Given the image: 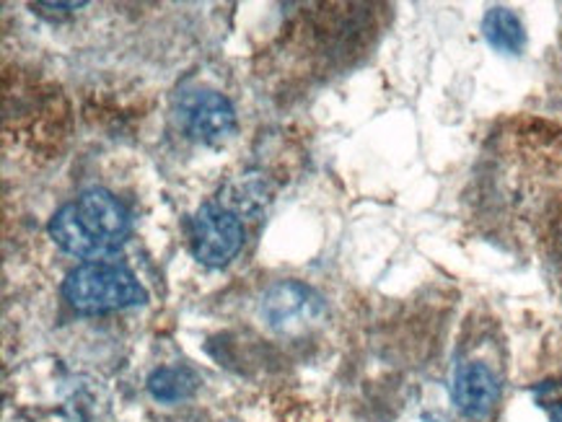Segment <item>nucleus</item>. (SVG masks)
I'll return each mask as SVG.
<instances>
[{"label":"nucleus","mask_w":562,"mask_h":422,"mask_svg":"<svg viewBox=\"0 0 562 422\" xmlns=\"http://www.w3.org/2000/svg\"><path fill=\"white\" fill-rule=\"evenodd\" d=\"M177 119L192 140L221 142L236 127L234 106L218 91L194 89L187 91L177 104Z\"/></svg>","instance_id":"4"},{"label":"nucleus","mask_w":562,"mask_h":422,"mask_svg":"<svg viewBox=\"0 0 562 422\" xmlns=\"http://www.w3.org/2000/svg\"><path fill=\"white\" fill-rule=\"evenodd\" d=\"M130 216L106 190H89L74 203L63 205L49 224V236L68 254L102 262L125 244Z\"/></svg>","instance_id":"1"},{"label":"nucleus","mask_w":562,"mask_h":422,"mask_svg":"<svg viewBox=\"0 0 562 422\" xmlns=\"http://www.w3.org/2000/svg\"><path fill=\"white\" fill-rule=\"evenodd\" d=\"M552 252H554V264H558L560 277H562V218L554 226V239H552Z\"/></svg>","instance_id":"10"},{"label":"nucleus","mask_w":562,"mask_h":422,"mask_svg":"<svg viewBox=\"0 0 562 422\" xmlns=\"http://www.w3.org/2000/svg\"><path fill=\"white\" fill-rule=\"evenodd\" d=\"M501 397V384L493 370L482 363H464L453 378V399L457 407L470 418H482L493 410Z\"/></svg>","instance_id":"5"},{"label":"nucleus","mask_w":562,"mask_h":422,"mask_svg":"<svg viewBox=\"0 0 562 422\" xmlns=\"http://www.w3.org/2000/svg\"><path fill=\"white\" fill-rule=\"evenodd\" d=\"M63 296L81 313L130 309L146 300V290L133 270L117 262H86L65 277Z\"/></svg>","instance_id":"2"},{"label":"nucleus","mask_w":562,"mask_h":422,"mask_svg":"<svg viewBox=\"0 0 562 422\" xmlns=\"http://www.w3.org/2000/svg\"><path fill=\"white\" fill-rule=\"evenodd\" d=\"M194 386H198V378L187 368H158L148 378L150 395L161 399V402H177V399L190 397Z\"/></svg>","instance_id":"8"},{"label":"nucleus","mask_w":562,"mask_h":422,"mask_svg":"<svg viewBox=\"0 0 562 422\" xmlns=\"http://www.w3.org/2000/svg\"><path fill=\"white\" fill-rule=\"evenodd\" d=\"M319 296L312 288L299 283H280L265 296V313L272 324L288 327L314 319L322 311Z\"/></svg>","instance_id":"6"},{"label":"nucleus","mask_w":562,"mask_h":422,"mask_svg":"<svg viewBox=\"0 0 562 422\" xmlns=\"http://www.w3.org/2000/svg\"><path fill=\"white\" fill-rule=\"evenodd\" d=\"M537 395H539V402H542L544 410L550 412L552 422H562V386L547 384L537 391Z\"/></svg>","instance_id":"9"},{"label":"nucleus","mask_w":562,"mask_h":422,"mask_svg":"<svg viewBox=\"0 0 562 422\" xmlns=\"http://www.w3.org/2000/svg\"><path fill=\"white\" fill-rule=\"evenodd\" d=\"M482 32H485V39L498 53L518 55L526 47V32L521 19L508 9H490L485 21H482Z\"/></svg>","instance_id":"7"},{"label":"nucleus","mask_w":562,"mask_h":422,"mask_svg":"<svg viewBox=\"0 0 562 422\" xmlns=\"http://www.w3.org/2000/svg\"><path fill=\"white\" fill-rule=\"evenodd\" d=\"M244 228L228 207L207 203L192 218V252L207 267H223L239 254Z\"/></svg>","instance_id":"3"}]
</instances>
